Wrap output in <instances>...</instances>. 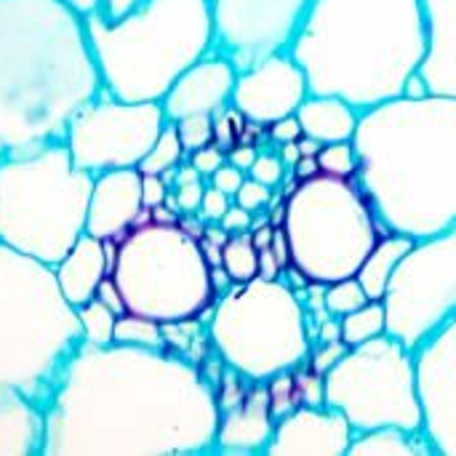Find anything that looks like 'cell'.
<instances>
[{"instance_id": "6da1fadb", "label": "cell", "mask_w": 456, "mask_h": 456, "mask_svg": "<svg viewBox=\"0 0 456 456\" xmlns=\"http://www.w3.org/2000/svg\"><path fill=\"white\" fill-rule=\"evenodd\" d=\"M43 419V456H200L216 449L222 403L174 347L80 345Z\"/></svg>"}, {"instance_id": "7a4b0ae2", "label": "cell", "mask_w": 456, "mask_h": 456, "mask_svg": "<svg viewBox=\"0 0 456 456\" xmlns=\"http://www.w3.org/2000/svg\"><path fill=\"white\" fill-rule=\"evenodd\" d=\"M358 184L387 232L414 240L456 224V96L401 94L361 110Z\"/></svg>"}, {"instance_id": "3957f363", "label": "cell", "mask_w": 456, "mask_h": 456, "mask_svg": "<svg viewBox=\"0 0 456 456\" xmlns=\"http://www.w3.org/2000/svg\"><path fill=\"white\" fill-rule=\"evenodd\" d=\"M99 94L83 16L61 0H0V160L64 142Z\"/></svg>"}, {"instance_id": "277c9868", "label": "cell", "mask_w": 456, "mask_h": 456, "mask_svg": "<svg viewBox=\"0 0 456 456\" xmlns=\"http://www.w3.org/2000/svg\"><path fill=\"white\" fill-rule=\"evenodd\" d=\"M289 53L310 94L369 110L419 75L430 53L425 0H313Z\"/></svg>"}, {"instance_id": "5b68a950", "label": "cell", "mask_w": 456, "mask_h": 456, "mask_svg": "<svg viewBox=\"0 0 456 456\" xmlns=\"http://www.w3.org/2000/svg\"><path fill=\"white\" fill-rule=\"evenodd\" d=\"M102 88L123 102H163L176 77L214 51L208 0H139L123 16L83 19Z\"/></svg>"}, {"instance_id": "8992f818", "label": "cell", "mask_w": 456, "mask_h": 456, "mask_svg": "<svg viewBox=\"0 0 456 456\" xmlns=\"http://www.w3.org/2000/svg\"><path fill=\"white\" fill-rule=\"evenodd\" d=\"M80 345L77 310L53 267L0 243V390H16L45 411Z\"/></svg>"}, {"instance_id": "52a82bcc", "label": "cell", "mask_w": 456, "mask_h": 456, "mask_svg": "<svg viewBox=\"0 0 456 456\" xmlns=\"http://www.w3.org/2000/svg\"><path fill=\"white\" fill-rule=\"evenodd\" d=\"M115 256L110 278L128 315L160 326H190L206 318L219 286L203 240L179 219H142L112 240Z\"/></svg>"}, {"instance_id": "ba28073f", "label": "cell", "mask_w": 456, "mask_h": 456, "mask_svg": "<svg viewBox=\"0 0 456 456\" xmlns=\"http://www.w3.org/2000/svg\"><path fill=\"white\" fill-rule=\"evenodd\" d=\"M91 190L64 142L0 160V243L56 267L86 235Z\"/></svg>"}, {"instance_id": "9c48e42d", "label": "cell", "mask_w": 456, "mask_h": 456, "mask_svg": "<svg viewBox=\"0 0 456 456\" xmlns=\"http://www.w3.org/2000/svg\"><path fill=\"white\" fill-rule=\"evenodd\" d=\"M291 270L310 286L355 278L387 232L358 179L313 174L297 179L281 206Z\"/></svg>"}, {"instance_id": "30bf717a", "label": "cell", "mask_w": 456, "mask_h": 456, "mask_svg": "<svg viewBox=\"0 0 456 456\" xmlns=\"http://www.w3.org/2000/svg\"><path fill=\"white\" fill-rule=\"evenodd\" d=\"M208 342L219 361L251 385H267L299 369L310 353L307 315L278 278L230 283L208 313Z\"/></svg>"}, {"instance_id": "8fae6325", "label": "cell", "mask_w": 456, "mask_h": 456, "mask_svg": "<svg viewBox=\"0 0 456 456\" xmlns=\"http://www.w3.org/2000/svg\"><path fill=\"white\" fill-rule=\"evenodd\" d=\"M321 403L337 409L355 433H425L417 355L390 334L347 347L321 377Z\"/></svg>"}, {"instance_id": "7c38bea8", "label": "cell", "mask_w": 456, "mask_h": 456, "mask_svg": "<svg viewBox=\"0 0 456 456\" xmlns=\"http://www.w3.org/2000/svg\"><path fill=\"white\" fill-rule=\"evenodd\" d=\"M382 305L387 334L414 353L454 321L456 224L411 243L387 281Z\"/></svg>"}, {"instance_id": "4fadbf2b", "label": "cell", "mask_w": 456, "mask_h": 456, "mask_svg": "<svg viewBox=\"0 0 456 456\" xmlns=\"http://www.w3.org/2000/svg\"><path fill=\"white\" fill-rule=\"evenodd\" d=\"M166 123L160 102H123L102 88L72 115L64 144L80 171L99 176L115 168H136Z\"/></svg>"}, {"instance_id": "5bb4252c", "label": "cell", "mask_w": 456, "mask_h": 456, "mask_svg": "<svg viewBox=\"0 0 456 456\" xmlns=\"http://www.w3.org/2000/svg\"><path fill=\"white\" fill-rule=\"evenodd\" d=\"M313 0H208L214 21V51L227 56L238 72L289 53Z\"/></svg>"}, {"instance_id": "9a60e30c", "label": "cell", "mask_w": 456, "mask_h": 456, "mask_svg": "<svg viewBox=\"0 0 456 456\" xmlns=\"http://www.w3.org/2000/svg\"><path fill=\"white\" fill-rule=\"evenodd\" d=\"M425 436L436 456H456V318L417 353Z\"/></svg>"}, {"instance_id": "2e32d148", "label": "cell", "mask_w": 456, "mask_h": 456, "mask_svg": "<svg viewBox=\"0 0 456 456\" xmlns=\"http://www.w3.org/2000/svg\"><path fill=\"white\" fill-rule=\"evenodd\" d=\"M310 96L307 77L291 53H275L243 72H238L230 107L254 126H273L297 115Z\"/></svg>"}, {"instance_id": "e0dca14e", "label": "cell", "mask_w": 456, "mask_h": 456, "mask_svg": "<svg viewBox=\"0 0 456 456\" xmlns=\"http://www.w3.org/2000/svg\"><path fill=\"white\" fill-rule=\"evenodd\" d=\"M355 430L331 406H299L278 419L267 456H347Z\"/></svg>"}, {"instance_id": "ac0fdd59", "label": "cell", "mask_w": 456, "mask_h": 456, "mask_svg": "<svg viewBox=\"0 0 456 456\" xmlns=\"http://www.w3.org/2000/svg\"><path fill=\"white\" fill-rule=\"evenodd\" d=\"M238 69L235 64L211 51L198 59L190 69H184L176 83L163 96L166 120L176 123L187 115H219L230 107L235 91Z\"/></svg>"}, {"instance_id": "d6986e66", "label": "cell", "mask_w": 456, "mask_h": 456, "mask_svg": "<svg viewBox=\"0 0 456 456\" xmlns=\"http://www.w3.org/2000/svg\"><path fill=\"white\" fill-rule=\"evenodd\" d=\"M144 214L139 168H115L94 176L86 232L99 240H118Z\"/></svg>"}, {"instance_id": "ffe728a7", "label": "cell", "mask_w": 456, "mask_h": 456, "mask_svg": "<svg viewBox=\"0 0 456 456\" xmlns=\"http://www.w3.org/2000/svg\"><path fill=\"white\" fill-rule=\"evenodd\" d=\"M275 425L273 393L267 385H256L232 409H222L214 454H265Z\"/></svg>"}, {"instance_id": "44dd1931", "label": "cell", "mask_w": 456, "mask_h": 456, "mask_svg": "<svg viewBox=\"0 0 456 456\" xmlns=\"http://www.w3.org/2000/svg\"><path fill=\"white\" fill-rule=\"evenodd\" d=\"M56 283L64 294V299L77 310L86 302H91L110 275V259L104 240L94 235H80V240L67 251V256L53 267Z\"/></svg>"}, {"instance_id": "7402d4cb", "label": "cell", "mask_w": 456, "mask_h": 456, "mask_svg": "<svg viewBox=\"0 0 456 456\" xmlns=\"http://www.w3.org/2000/svg\"><path fill=\"white\" fill-rule=\"evenodd\" d=\"M430 53L419 69L428 91L456 96V0H425Z\"/></svg>"}, {"instance_id": "603a6c76", "label": "cell", "mask_w": 456, "mask_h": 456, "mask_svg": "<svg viewBox=\"0 0 456 456\" xmlns=\"http://www.w3.org/2000/svg\"><path fill=\"white\" fill-rule=\"evenodd\" d=\"M43 409L16 390H0V456H43Z\"/></svg>"}, {"instance_id": "cb8c5ba5", "label": "cell", "mask_w": 456, "mask_h": 456, "mask_svg": "<svg viewBox=\"0 0 456 456\" xmlns=\"http://www.w3.org/2000/svg\"><path fill=\"white\" fill-rule=\"evenodd\" d=\"M358 115L361 110H355L350 102L329 94H310L297 110L302 136H310L318 144L350 142L358 126Z\"/></svg>"}, {"instance_id": "d4e9b609", "label": "cell", "mask_w": 456, "mask_h": 456, "mask_svg": "<svg viewBox=\"0 0 456 456\" xmlns=\"http://www.w3.org/2000/svg\"><path fill=\"white\" fill-rule=\"evenodd\" d=\"M414 238L409 235H398V232H385L382 240L371 248V254L366 256V262L358 270V283L363 286L369 299H379L385 297L387 281L393 275V270L398 267V262L403 259V254L411 248Z\"/></svg>"}, {"instance_id": "484cf974", "label": "cell", "mask_w": 456, "mask_h": 456, "mask_svg": "<svg viewBox=\"0 0 456 456\" xmlns=\"http://www.w3.org/2000/svg\"><path fill=\"white\" fill-rule=\"evenodd\" d=\"M347 456H436L425 433L401 428H377L355 433Z\"/></svg>"}, {"instance_id": "4316f807", "label": "cell", "mask_w": 456, "mask_h": 456, "mask_svg": "<svg viewBox=\"0 0 456 456\" xmlns=\"http://www.w3.org/2000/svg\"><path fill=\"white\" fill-rule=\"evenodd\" d=\"M219 265L230 283H248L259 278V248L254 243V235L251 232L227 235V240L222 243Z\"/></svg>"}, {"instance_id": "83f0119b", "label": "cell", "mask_w": 456, "mask_h": 456, "mask_svg": "<svg viewBox=\"0 0 456 456\" xmlns=\"http://www.w3.org/2000/svg\"><path fill=\"white\" fill-rule=\"evenodd\" d=\"M382 334H387V318H385V305L379 299H369L363 307L339 318V342L345 347L363 345Z\"/></svg>"}, {"instance_id": "f1b7e54d", "label": "cell", "mask_w": 456, "mask_h": 456, "mask_svg": "<svg viewBox=\"0 0 456 456\" xmlns=\"http://www.w3.org/2000/svg\"><path fill=\"white\" fill-rule=\"evenodd\" d=\"M187 160V152H184V147H182V139H179V131H176V123H166L163 126V131H160V136H158V142L152 144V150L144 155V160L136 166L139 168V174H155V176H163L166 171H171V168H176V166H182Z\"/></svg>"}, {"instance_id": "f546056e", "label": "cell", "mask_w": 456, "mask_h": 456, "mask_svg": "<svg viewBox=\"0 0 456 456\" xmlns=\"http://www.w3.org/2000/svg\"><path fill=\"white\" fill-rule=\"evenodd\" d=\"M77 318H80V326H83V345L104 347V345L115 342L118 313L110 310L99 297H94L91 302L77 307Z\"/></svg>"}, {"instance_id": "4dcf8cb0", "label": "cell", "mask_w": 456, "mask_h": 456, "mask_svg": "<svg viewBox=\"0 0 456 456\" xmlns=\"http://www.w3.org/2000/svg\"><path fill=\"white\" fill-rule=\"evenodd\" d=\"M115 342L120 345H142V347H168L166 331L160 323H152L139 315H118L115 323Z\"/></svg>"}, {"instance_id": "1f68e13d", "label": "cell", "mask_w": 456, "mask_h": 456, "mask_svg": "<svg viewBox=\"0 0 456 456\" xmlns=\"http://www.w3.org/2000/svg\"><path fill=\"white\" fill-rule=\"evenodd\" d=\"M315 163H318V171L329 176H345V179L358 176V152L353 147V139L323 144L315 155Z\"/></svg>"}, {"instance_id": "d6a6232c", "label": "cell", "mask_w": 456, "mask_h": 456, "mask_svg": "<svg viewBox=\"0 0 456 456\" xmlns=\"http://www.w3.org/2000/svg\"><path fill=\"white\" fill-rule=\"evenodd\" d=\"M369 302L363 286L358 283V278H345V281H337V283H329L326 286V294H323V305L329 310V315L334 318H342L358 307H363Z\"/></svg>"}, {"instance_id": "836d02e7", "label": "cell", "mask_w": 456, "mask_h": 456, "mask_svg": "<svg viewBox=\"0 0 456 456\" xmlns=\"http://www.w3.org/2000/svg\"><path fill=\"white\" fill-rule=\"evenodd\" d=\"M176 131H179V139H182V147L187 155L216 139L214 115H187V118L176 120Z\"/></svg>"}, {"instance_id": "e575fe53", "label": "cell", "mask_w": 456, "mask_h": 456, "mask_svg": "<svg viewBox=\"0 0 456 456\" xmlns=\"http://www.w3.org/2000/svg\"><path fill=\"white\" fill-rule=\"evenodd\" d=\"M232 203L243 206V208L251 211V214H259V211H265V208L273 203V187H267V184H262V182L246 176V182H243L240 190L235 192Z\"/></svg>"}, {"instance_id": "d590c367", "label": "cell", "mask_w": 456, "mask_h": 456, "mask_svg": "<svg viewBox=\"0 0 456 456\" xmlns=\"http://www.w3.org/2000/svg\"><path fill=\"white\" fill-rule=\"evenodd\" d=\"M248 176L275 190V187H281V184H283L286 163H283V158H278V155L259 152V155H256V160H254V166L248 168Z\"/></svg>"}, {"instance_id": "8d00e7d4", "label": "cell", "mask_w": 456, "mask_h": 456, "mask_svg": "<svg viewBox=\"0 0 456 456\" xmlns=\"http://www.w3.org/2000/svg\"><path fill=\"white\" fill-rule=\"evenodd\" d=\"M232 206V198L230 195H224L222 190H216V187H206V192H203V200H200V208H198V216L206 222V224H219V219L224 216V211Z\"/></svg>"}, {"instance_id": "74e56055", "label": "cell", "mask_w": 456, "mask_h": 456, "mask_svg": "<svg viewBox=\"0 0 456 456\" xmlns=\"http://www.w3.org/2000/svg\"><path fill=\"white\" fill-rule=\"evenodd\" d=\"M187 163H192V166L198 168V174H200L203 179H208L216 168H222V166L227 163V155L222 152V147H219L216 142H211V144H206V147L190 152V155H187Z\"/></svg>"}, {"instance_id": "f35d334b", "label": "cell", "mask_w": 456, "mask_h": 456, "mask_svg": "<svg viewBox=\"0 0 456 456\" xmlns=\"http://www.w3.org/2000/svg\"><path fill=\"white\" fill-rule=\"evenodd\" d=\"M246 171H240L238 166H232V163H224L222 168H216L211 176H208V184L211 187H216V190H222L224 195H230V198H235V192L240 190V184L246 182Z\"/></svg>"}, {"instance_id": "ab89813d", "label": "cell", "mask_w": 456, "mask_h": 456, "mask_svg": "<svg viewBox=\"0 0 456 456\" xmlns=\"http://www.w3.org/2000/svg\"><path fill=\"white\" fill-rule=\"evenodd\" d=\"M168 192H171V187L166 184V179L163 176H155V174H142V203H144V208H158V206H163L166 203V198H168Z\"/></svg>"}, {"instance_id": "60d3db41", "label": "cell", "mask_w": 456, "mask_h": 456, "mask_svg": "<svg viewBox=\"0 0 456 456\" xmlns=\"http://www.w3.org/2000/svg\"><path fill=\"white\" fill-rule=\"evenodd\" d=\"M219 227H222L227 235L251 232V227H254V214H251V211H246L243 206L232 203V206L224 211V216L219 219Z\"/></svg>"}, {"instance_id": "b9f144b4", "label": "cell", "mask_w": 456, "mask_h": 456, "mask_svg": "<svg viewBox=\"0 0 456 456\" xmlns=\"http://www.w3.org/2000/svg\"><path fill=\"white\" fill-rule=\"evenodd\" d=\"M270 136H273V142H278V144L297 142V139L302 136V126H299L297 115H291V118H283V120L273 123V126H270Z\"/></svg>"}, {"instance_id": "7bdbcfd3", "label": "cell", "mask_w": 456, "mask_h": 456, "mask_svg": "<svg viewBox=\"0 0 456 456\" xmlns=\"http://www.w3.org/2000/svg\"><path fill=\"white\" fill-rule=\"evenodd\" d=\"M256 155H259L256 147H251V144H235V147L227 152V163H232V166H238L240 171L248 174V168L254 166Z\"/></svg>"}, {"instance_id": "ee69618b", "label": "cell", "mask_w": 456, "mask_h": 456, "mask_svg": "<svg viewBox=\"0 0 456 456\" xmlns=\"http://www.w3.org/2000/svg\"><path fill=\"white\" fill-rule=\"evenodd\" d=\"M96 297H99L110 310H115L118 315H123V313H126V310H123V302H120V294H118V289H115V283H112V278H110V275H107V278H104V283L99 286Z\"/></svg>"}, {"instance_id": "f6af8a7d", "label": "cell", "mask_w": 456, "mask_h": 456, "mask_svg": "<svg viewBox=\"0 0 456 456\" xmlns=\"http://www.w3.org/2000/svg\"><path fill=\"white\" fill-rule=\"evenodd\" d=\"M64 5H69L77 16H91L96 11H104V0H61Z\"/></svg>"}, {"instance_id": "bcb514c9", "label": "cell", "mask_w": 456, "mask_h": 456, "mask_svg": "<svg viewBox=\"0 0 456 456\" xmlns=\"http://www.w3.org/2000/svg\"><path fill=\"white\" fill-rule=\"evenodd\" d=\"M139 0H104V13L110 16V19H118V16H123L128 8H134Z\"/></svg>"}, {"instance_id": "7dc6e473", "label": "cell", "mask_w": 456, "mask_h": 456, "mask_svg": "<svg viewBox=\"0 0 456 456\" xmlns=\"http://www.w3.org/2000/svg\"><path fill=\"white\" fill-rule=\"evenodd\" d=\"M281 158H283L286 168H294V166L302 160V152H299L297 142H289V144H283V152H281Z\"/></svg>"}]
</instances>
